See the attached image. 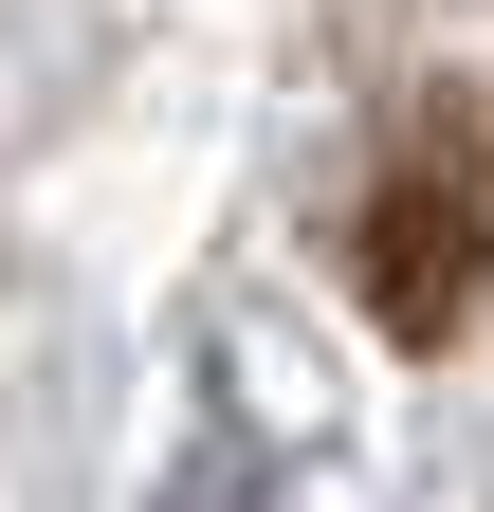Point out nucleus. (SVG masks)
Returning <instances> with one entry per match:
<instances>
[{
    "label": "nucleus",
    "mask_w": 494,
    "mask_h": 512,
    "mask_svg": "<svg viewBox=\"0 0 494 512\" xmlns=\"http://www.w3.org/2000/svg\"><path fill=\"white\" fill-rule=\"evenodd\" d=\"M348 275H366V311H385L403 348H458L476 311H494V92H440V110L385 147Z\"/></svg>",
    "instance_id": "f257e3e1"
},
{
    "label": "nucleus",
    "mask_w": 494,
    "mask_h": 512,
    "mask_svg": "<svg viewBox=\"0 0 494 512\" xmlns=\"http://www.w3.org/2000/svg\"><path fill=\"white\" fill-rule=\"evenodd\" d=\"M165 512H275V458H257V421H202V458H183Z\"/></svg>",
    "instance_id": "f03ea898"
}]
</instances>
